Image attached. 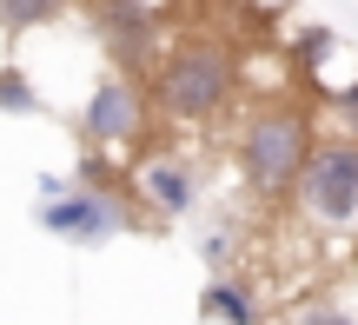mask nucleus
<instances>
[{
  "label": "nucleus",
  "mask_w": 358,
  "mask_h": 325,
  "mask_svg": "<svg viewBox=\"0 0 358 325\" xmlns=\"http://www.w3.org/2000/svg\"><path fill=\"white\" fill-rule=\"evenodd\" d=\"M299 325H352V312H338V305H312Z\"/></svg>",
  "instance_id": "f8f14e48"
},
{
  "label": "nucleus",
  "mask_w": 358,
  "mask_h": 325,
  "mask_svg": "<svg viewBox=\"0 0 358 325\" xmlns=\"http://www.w3.org/2000/svg\"><path fill=\"white\" fill-rule=\"evenodd\" d=\"M232 93H239V60H232V47H219L206 34L199 40H173L159 53V66H153V100L179 127L219 120L232 106Z\"/></svg>",
  "instance_id": "f257e3e1"
},
{
  "label": "nucleus",
  "mask_w": 358,
  "mask_h": 325,
  "mask_svg": "<svg viewBox=\"0 0 358 325\" xmlns=\"http://www.w3.org/2000/svg\"><path fill=\"white\" fill-rule=\"evenodd\" d=\"M40 226L60 233V239H73V246H100V239L120 233V199L100 193V186H66L60 199L40 206Z\"/></svg>",
  "instance_id": "39448f33"
},
{
  "label": "nucleus",
  "mask_w": 358,
  "mask_h": 325,
  "mask_svg": "<svg viewBox=\"0 0 358 325\" xmlns=\"http://www.w3.org/2000/svg\"><path fill=\"white\" fill-rule=\"evenodd\" d=\"M100 34L113 40V53L146 60L153 40H159V13L146 7V0H106V7H100Z\"/></svg>",
  "instance_id": "0eeeda50"
},
{
  "label": "nucleus",
  "mask_w": 358,
  "mask_h": 325,
  "mask_svg": "<svg viewBox=\"0 0 358 325\" xmlns=\"http://www.w3.org/2000/svg\"><path fill=\"white\" fill-rule=\"evenodd\" d=\"M206 312H213V319H226V325H259L252 299H245L239 286H226V279H219V286H206Z\"/></svg>",
  "instance_id": "1a4fd4ad"
},
{
  "label": "nucleus",
  "mask_w": 358,
  "mask_h": 325,
  "mask_svg": "<svg viewBox=\"0 0 358 325\" xmlns=\"http://www.w3.org/2000/svg\"><path fill=\"white\" fill-rule=\"evenodd\" d=\"M93 146H127L146 133V87L133 73H106L100 87L87 93V113H80Z\"/></svg>",
  "instance_id": "20e7f679"
},
{
  "label": "nucleus",
  "mask_w": 358,
  "mask_h": 325,
  "mask_svg": "<svg viewBox=\"0 0 358 325\" xmlns=\"http://www.w3.org/2000/svg\"><path fill=\"white\" fill-rule=\"evenodd\" d=\"M292 199L319 233H358V146L352 140L312 146V159L292 180Z\"/></svg>",
  "instance_id": "7ed1b4c3"
},
{
  "label": "nucleus",
  "mask_w": 358,
  "mask_h": 325,
  "mask_svg": "<svg viewBox=\"0 0 358 325\" xmlns=\"http://www.w3.org/2000/svg\"><path fill=\"white\" fill-rule=\"evenodd\" d=\"M34 106H40L34 80H27L20 66H0V113H34Z\"/></svg>",
  "instance_id": "9d476101"
},
{
  "label": "nucleus",
  "mask_w": 358,
  "mask_h": 325,
  "mask_svg": "<svg viewBox=\"0 0 358 325\" xmlns=\"http://www.w3.org/2000/svg\"><path fill=\"white\" fill-rule=\"evenodd\" d=\"M66 13V0H0V27L7 34H40Z\"/></svg>",
  "instance_id": "6e6552de"
},
{
  "label": "nucleus",
  "mask_w": 358,
  "mask_h": 325,
  "mask_svg": "<svg viewBox=\"0 0 358 325\" xmlns=\"http://www.w3.org/2000/svg\"><path fill=\"white\" fill-rule=\"evenodd\" d=\"M332 120H338V140L358 146V80H345V87L332 93Z\"/></svg>",
  "instance_id": "9b49d317"
},
{
  "label": "nucleus",
  "mask_w": 358,
  "mask_h": 325,
  "mask_svg": "<svg viewBox=\"0 0 358 325\" xmlns=\"http://www.w3.org/2000/svg\"><path fill=\"white\" fill-rule=\"evenodd\" d=\"M312 120L299 113V106H252L239 127V173L252 193H292L299 166L312 159Z\"/></svg>",
  "instance_id": "f03ea898"
},
{
  "label": "nucleus",
  "mask_w": 358,
  "mask_h": 325,
  "mask_svg": "<svg viewBox=\"0 0 358 325\" xmlns=\"http://www.w3.org/2000/svg\"><path fill=\"white\" fill-rule=\"evenodd\" d=\"M133 193H140L159 219H179V212H192L199 186H192V166L179 153H146L140 166H133Z\"/></svg>",
  "instance_id": "423d86ee"
}]
</instances>
